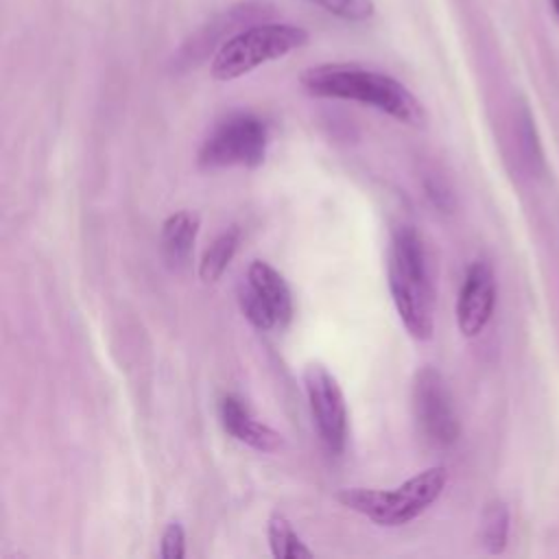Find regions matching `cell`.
<instances>
[{
  "mask_svg": "<svg viewBox=\"0 0 559 559\" xmlns=\"http://www.w3.org/2000/svg\"><path fill=\"white\" fill-rule=\"evenodd\" d=\"M496 295L498 288L491 264L485 260H474L465 271L456 299V325L463 336L474 338L485 330L493 314Z\"/></svg>",
  "mask_w": 559,
  "mask_h": 559,
  "instance_id": "ba28073f",
  "label": "cell"
},
{
  "mask_svg": "<svg viewBox=\"0 0 559 559\" xmlns=\"http://www.w3.org/2000/svg\"><path fill=\"white\" fill-rule=\"evenodd\" d=\"M240 227L231 225L225 231H221L210 247L203 251L201 260H199V277L210 284V282H218L223 277V273L227 271V266L231 264L238 245H240Z\"/></svg>",
  "mask_w": 559,
  "mask_h": 559,
  "instance_id": "7c38bea8",
  "label": "cell"
},
{
  "mask_svg": "<svg viewBox=\"0 0 559 559\" xmlns=\"http://www.w3.org/2000/svg\"><path fill=\"white\" fill-rule=\"evenodd\" d=\"M269 148V124L247 111L223 118L203 140L199 148V164L203 168L245 166L258 168Z\"/></svg>",
  "mask_w": 559,
  "mask_h": 559,
  "instance_id": "5b68a950",
  "label": "cell"
},
{
  "mask_svg": "<svg viewBox=\"0 0 559 559\" xmlns=\"http://www.w3.org/2000/svg\"><path fill=\"white\" fill-rule=\"evenodd\" d=\"M426 194L430 197L432 205L439 207L441 212H450L452 210V192H450V188L443 181L426 179Z\"/></svg>",
  "mask_w": 559,
  "mask_h": 559,
  "instance_id": "d6986e66",
  "label": "cell"
},
{
  "mask_svg": "<svg viewBox=\"0 0 559 559\" xmlns=\"http://www.w3.org/2000/svg\"><path fill=\"white\" fill-rule=\"evenodd\" d=\"M550 4H552V13H555V17L559 22V0H550Z\"/></svg>",
  "mask_w": 559,
  "mask_h": 559,
  "instance_id": "ffe728a7",
  "label": "cell"
},
{
  "mask_svg": "<svg viewBox=\"0 0 559 559\" xmlns=\"http://www.w3.org/2000/svg\"><path fill=\"white\" fill-rule=\"evenodd\" d=\"M201 218L190 210L173 212L159 231V251L170 269H183L194 251Z\"/></svg>",
  "mask_w": 559,
  "mask_h": 559,
  "instance_id": "8fae6325",
  "label": "cell"
},
{
  "mask_svg": "<svg viewBox=\"0 0 559 559\" xmlns=\"http://www.w3.org/2000/svg\"><path fill=\"white\" fill-rule=\"evenodd\" d=\"M509 539V509L502 500H493L485 507L480 518V542L487 552L500 555Z\"/></svg>",
  "mask_w": 559,
  "mask_h": 559,
  "instance_id": "5bb4252c",
  "label": "cell"
},
{
  "mask_svg": "<svg viewBox=\"0 0 559 559\" xmlns=\"http://www.w3.org/2000/svg\"><path fill=\"white\" fill-rule=\"evenodd\" d=\"M238 306H240V312L245 314V319H247L255 330L269 332V330L277 328L273 312L269 310V306L260 299V295H258L247 282L238 288Z\"/></svg>",
  "mask_w": 559,
  "mask_h": 559,
  "instance_id": "2e32d148",
  "label": "cell"
},
{
  "mask_svg": "<svg viewBox=\"0 0 559 559\" xmlns=\"http://www.w3.org/2000/svg\"><path fill=\"white\" fill-rule=\"evenodd\" d=\"M162 559H183L186 557V531L179 522H170L159 539Z\"/></svg>",
  "mask_w": 559,
  "mask_h": 559,
  "instance_id": "ac0fdd59",
  "label": "cell"
},
{
  "mask_svg": "<svg viewBox=\"0 0 559 559\" xmlns=\"http://www.w3.org/2000/svg\"><path fill=\"white\" fill-rule=\"evenodd\" d=\"M245 282L269 306V310L273 312L275 323H277L280 330L286 328L293 321L295 304H293L290 286L286 284L284 275L273 264H269L264 260H253L247 269V280Z\"/></svg>",
  "mask_w": 559,
  "mask_h": 559,
  "instance_id": "30bf717a",
  "label": "cell"
},
{
  "mask_svg": "<svg viewBox=\"0 0 559 559\" xmlns=\"http://www.w3.org/2000/svg\"><path fill=\"white\" fill-rule=\"evenodd\" d=\"M448 485V469L443 465L426 467L393 489L345 487L336 491V500L378 526L395 528L413 522L428 511Z\"/></svg>",
  "mask_w": 559,
  "mask_h": 559,
  "instance_id": "3957f363",
  "label": "cell"
},
{
  "mask_svg": "<svg viewBox=\"0 0 559 559\" xmlns=\"http://www.w3.org/2000/svg\"><path fill=\"white\" fill-rule=\"evenodd\" d=\"M310 39L308 31L286 22H262L238 31L221 44L216 50L210 72L216 81L240 79L255 68L282 59L293 50L306 46Z\"/></svg>",
  "mask_w": 559,
  "mask_h": 559,
  "instance_id": "277c9868",
  "label": "cell"
},
{
  "mask_svg": "<svg viewBox=\"0 0 559 559\" xmlns=\"http://www.w3.org/2000/svg\"><path fill=\"white\" fill-rule=\"evenodd\" d=\"M301 380L312 424L323 448L332 456H341L347 445L349 415L338 380L319 362L308 365L301 373Z\"/></svg>",
  "mask_w": 559,
  "mask_h": 559,
  "instance_id": "8992f818",
  "label": "cell"
},
{
  "mask_svg": "<svg viewBox=\"0 0 559 559\" xmlns=\"http://www.w3.org/2000/svg\"><path fill=\"white\" fill-rule=\"evenodd\" d=\"M413 413L428 443L452 448L459 441L461 424L445 378L430 365L417 369L413 380Z\"/></svg>",
  "mask_w": 559,
  "mask_h": 559,
  "instance_id": "52a82bcc",
  "label": "cell"
},
{
  "mask_svg": "<svg viewBox=\"0 0 559 559\" xmlns=\"http://www.w3.org/2000/svg\"><path fill=\"white\" fill-rule=\"evenodd\" d=\"M518 138H520V151H522L524 162L528 164V168L533 173H539L544 168V151H542L537 127H535V120H533L528 107L520 109Z\"/></svg>",
  "mask_w": 559,
  "mask_h": 559,
  "instance_id": "9a60e30c",
  "label": "cell"
},
{
  "mask_svg": "<svg viewBox=\"0 0 559 559\" xmlns=\"http://www.w3.org/2000/svg\"><path fill=\"white\" fill-rule=\"evenodd\" d=\"M343 22H367L376 13L373 0H310Z\"/></svg>",
  "mask_w": 559,
  "mask_h": 559,
  "instance_id": "e0dca14e",
  "label": "cell"
},
{
  "mask_svg": "<svg viewBox=\"0 0 559 559\" xmlns=\"http://www.w3.org/2000/svg\"><path fill=\"white\" fill-rule=\"evenodd\" d=\"M266 537L269 548L275 559H308L312 557V548L306 546V542L295 533L288 518L280 511H273L266 524Z\"/></svg>",
  "mask_w": 559,
  "mask_h": 559,
  "instance_id": "4fadbf2b",
  "label": "cell"
},
{
  "mask_svg": "<svg viewBox=\"0 0 559 559\" xmlns=\"http://www.w3.org/2000/svg\"><path fill=\"white\" fill-rule=\"evenodd\" d=\"M218 421L229 437L258 452H275L282 445V435L264 421L255 419L249 406L238 395L227 393L221 397Z\"/></svg>",
  "mask_w": 559,
  "mask_h": 559,
  "instance_id": "9c48e42d",
  "label": "cell"
},
{
  "mask_svg": "<svg viewBox=\"0 0 559 559\" xmlns=\"http://www.w3.org/2000/svg\"><path fill=\"white\" fill-rule=\"evenodd\" d=\"M299 85L310 96L354 100L408 127H424L428 120L421 100L402 81L358 63L312 66L301 72Z\"/></svg>",
  "mask_w": 559,
  "mask_h": 559,
  "instance_id": "6da1fadb",
  "label": "cell"
},
{
  "mask_svg": "<svg viewBox=\"0 0 559 559\" xmlns=\"http://www.w3.org/2000/svg\"><path fill=\"white\" fill-rule=\"evenodd\" d=\"M386 282L406 332L428 341L435 332V284L428 251L413 225H397L386 249Z\"/></svg>",
  "mask_w": 559,
  "mask_h": 559,
  "instance_id": "7a4b0ae2",
  "label": "cell"
}]
</instances>
